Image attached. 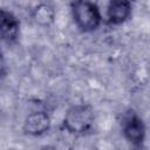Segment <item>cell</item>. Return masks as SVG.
Instances as JSON below:
<instances>
[{"label": "cell", "instance_id": "277c9868", "mask_svg": "<svg viewBox=\"0 0 150 150\" xmlns=\"http://www.w3.org/2000/svg\"><path fill=\"white\" fill-rule=\"evenodd\" d=\"M50 124L49 115L43 110H36L26 116L22 129L29 136H41L50 129Z\"/></svg>", "mask_w": 150, "mask_h": 150}, {"label": "cell", "instance_id": "9c48e42d", "mask_svg": "<svg viewBox=\"0 0 150 150\" xmlns=\"http://www.w3.org/2000/svg\"><path fill=\"white\" fill-rule=\"evenodd\" d=\"M40 150H55V149L52 148V146H43V148H41Z\"/></svg>", "mask_w": 150, "mask_h": 150}, {"label": "cell", "instance_id": "3957f363", "mask_svg": "<svg viewBox=\"0 0 150 150\" xmlns=\"http://www.w3.org/2000/svg\"><path fill=\"white\" fill-rule=\"evenodd\" d=\"M122 132L134 145H142L145 137V125L142 118L134 111L128 112L122 121Z\"/></svg>", "mask_w": 150, "mask_h": 150}, {"label": "cell", "instance_id": "7a4b0ae2", "mask_svg": "<svg viewBox=\"0 0 150 150\" xmlns=\"http://www.w3.org/2000/svg\"><path fill=\"white\" fill-rule=\"evenodd\" d=\"M75 25L82 32H93L101 25L102 15L98 6L91 1H74L70 4Z\"/></svg>", "mask_w": 150, "mask_h": 150}, {"label": "cell", "instance_id": "52a82bcc", "mask_svg": "<svg viewBox=\"0 0 150 150\" xmlns=\"http://www.w3.org/2000/svg\"><path fill=\"white\" fill-rule=\"evenodd\" d=\"M32 16L39 26L48 27L55 20V9L50 4L41 2L34 7L32 12Z\"/></svg>", "mask_w": 150, "mask_h": 150}, {"label": "cell", "instance_id": "5b68a950", "mask_svg": "<svg viewBox=\"0 0 150 150\" xmlns=\"http://www.w3.org/2000/svg\"><path fill=\"white\" fill-rule=\"evenodd\" d=\"M0 35L2 41L13 43L20 35V21L9 11H0Z\"/></svg>", "mask_w": 150, "mask_h": 150}, {"label": "cell", "instance_id": "ba28073f", "mask_svg": "<svg viewBox=\"0 0 150 150\" xmlns=\"http://www.w3.org/2000/svg\"><path fill=\"white\" fill-rule=\"evenodd\" d=\"M130 150H146V148L142 144V145H134L132 149H130Z\"/></svg>", "mask_w": 150, "mask_h": 150}, {"label": "cell", "instance_id": "8992f818", "mask_svg": "<svg viewBox=\"0 0 150 150\" xmlns=\"http://www.w3.org/2000/svg\"><path fill=\"white\" fill-rule=\"evenodd\" d=\"M131 4L127 0L110 1L107 8V19L111 25H121L131 15Z\"/></svg>", "mask_w": 150, "mask_h": 150}, {"label": "cell", "instance_id": "6da1fadb", "mask_svg": "<svg viewBox=\"0 0 150 150\" xmlns=\"http://www.w3.org/2000/svg\"><path fill=\"white\" fill-rule=\"evenodd\" d=\"M95 122V114L88 104H75L64 114L62 125L73 135H84L91 130Z\"/></svg>", "mask_w": 150, "mask_h": 150}]
</instances>
